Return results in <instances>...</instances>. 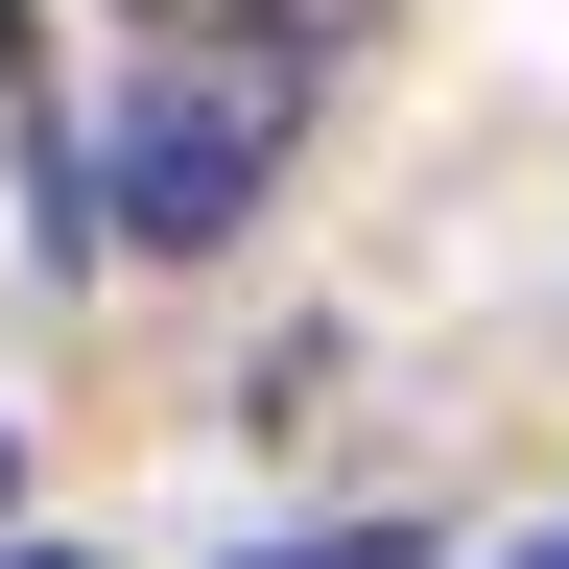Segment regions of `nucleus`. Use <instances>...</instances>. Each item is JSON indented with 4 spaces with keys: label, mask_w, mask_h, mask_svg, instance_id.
<instances>
[{
    "label": "nucleus",
    "mask_w": 569,
    "mask_h": 569,
    "mask_svg": "<svg viewBox=\"0 0 569 569\" xmlns=\"http://www.w3.org/2000/svg\"><path fill=\"white\" fill-rule=\"evenodd\" d=\"M332 24H356V0H213L190 48H142L119 119L71 142V238H119V261H213V238L284 190V142H309Z\"/></svg>",
    "instance_id": "1"
},
{
    "label": "nucleus",
    "mask_w": 569,
    "mask_h": 569,
    "mask_svg": "<svg viewBox=\"0 0 569 569\" xmlns=\"http://www.w3.org/2000/svg\"><path fill=\"white\" fill-rule=\"evenodd\" d=\"M261 569H427L403 522H332V546H261Z\"/></svg>",
    "instance_id": "2"
},
{
    "label": "nucleus",
    "mask_w": 569,
    "mask_h": 569,
    "mask_svg": "<svg viewBox=\"0 0 569 569\" xmlns=\"http://www.w3.org/2000/svg\"><path fill=\"white\" fill-rule=\"evenodd\" d=\"M24 569H71V546H24Z\"/></svg>",
    "instance_id": "3"
},
{
    "label": "nucleus",
    "mask_w": 569,
    "mask_h": 569,
    "mask_svg": "<svg viewBox=\"0 0 569 569\" xmlns=\"http://www.w3.org/2000/svg\"><path fill=\"white\" fill-rule=\"evenodd\" d=\"M522 569H569V546H522Z\"/></svg>",
    "instance_id": "4"
}]
</instances>
